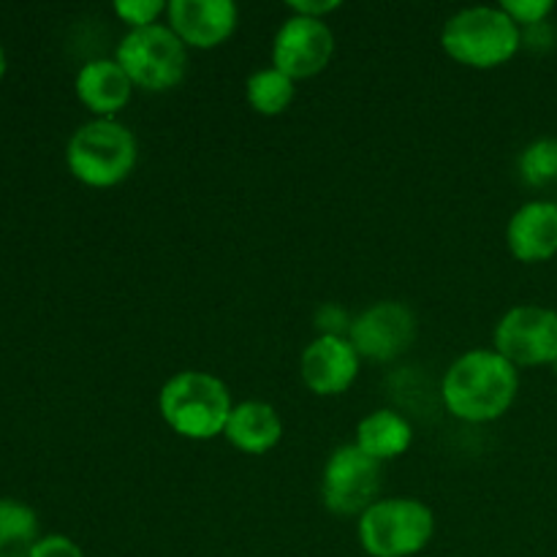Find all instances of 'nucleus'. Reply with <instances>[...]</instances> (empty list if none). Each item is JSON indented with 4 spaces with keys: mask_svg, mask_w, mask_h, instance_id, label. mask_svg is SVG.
Wrapping results in <instances>:
<instances>
[{
    "mask_svg": "<svg viewBox=\"0 0 557 557\" xmlns=\"http://www.w3.org/2000/svg\"><path fill=\"white\" fill-rule=\"evenodd\" d=\"M38 539L36 511L16 498H0V557H30Z\"/></svg>",
    "mask_w": 557,
    "mask_h": 557,
    "instance_id": "a211bd4d",
    "label": "nucleus"
},
{
    "mask_svg": "<svg viewBox=\"0 0 557 557\" xmlns=\"http://www.w3.org/2000/svg\"><path fill=\"white\" fill-rule=\"evenodd\" d=\"M553 370H555V375H557V362H555V364H553Z\"/></svg>",
    "mask_w": 557,
    "mask_h": 557,
    "instance_id": "a878e982",
    "label": "nucleus"
},
{
    "mask_svg": "<svg viewBox=\"0 0 557 557\" xmlns=\"http://www.w3.org/2000/svg\"><path fill=\"white\" fill-rule=\"evenodd\" d=\"M76 98L90 109L96 117H117L125 107H128L131 96H134V82L128 79L117 60L96 58L87 60L79 69L74 82Z\"/></svg>",
    "mask_w": 557,
    "mask_h": 557,
    "instance_id": "4468645a",
    "label": "nucleus"
},
{
    "mask_svg": "<svg viewBox=\"0 0 557 557\" xmlns=\"http://www.w3.org/2000/svg\"><path fill=\"white\" fill-rule=\"evenodd\" d=\"M245 98L248 107L261 117H277L288 112V107L297 98V82L277 69H259L245 82Z\"/></svg>",
    "mask_w": 557,
    "mask_h": 557,
    "instance_id": "f3484780",
    "label": "nucleus"
},
{
    "mask_svg": "<svg viewBox=\"0 0 557 557\" xmlns=\"http://www.w3.org/2000/svg\"><path fill=\"white\" fill-rule=\"evenodd\" d=\"M335 54V33L324 20L292 14L272 38V69L294 82L313 79Z\"/></svg>",
    "mask_w": 557,
    "mask_h": 557,
    "instance_id": "9d476101",
    "label": "nucleus"
},
{
    "mask_svg": "<svg viewBox=\"0 0 557 557\" xmlns=\"http://www.w3.org/2000/svg\"><path fill=\"white\" fill-rule=\"evenodd\" d=\"M188 52L177 33L166 25L139 27L128 30L117 44L114 60L128 74L134 87L147 92H169L183 85L188 74Z\"/></svg>",
    "mask_w": 557,
    "mask_h": 557,
    "instance_id": "423d86ee",
    "label": "nucleus"
},
{
    "mask_svg": "<svg viewBox=\"0 0 557 557\" xmlns=\"http://www.w3.org/2000/svg\"><path fill=\"white\" fill-rule=\"evenodd\" d=\"M239 11L232 0H172L166 25L188 49H215L234 36Z\"/></svg>",
    "mask_w": 557,
    "mask_h": 557,
    "instance_id": "f8f14e48",
    "label": "nucleus"
},
{
    "mask_svg": "<svg viewBox=\"0 0 557 557\" xmlns=\"http://www.w3.org/2000/svg\"><path fill=\"white\" fill-rule=\"evenodd\" d=\"M517 169H520L522 183L531 188H549L557 183V139L553 136H542L533 139L525 150L517 158Z\"/></svg>",
    "mask_w": 557,
    "mask_h": 557,
    "instance_id": "6ab92c4d",
    "label": "nucleus"
},
{
    "mask_svg": "<svg viewBox=\"0 0 557 557\" xmlns=\"http://www.w3.org/2000/svg\"><path fill=\"white\" fill-rule=\"evenodd\" d=\"M139 141L117 117H92L71 134L65 163L79 183L90 188H114L134 174Z\"/></svg>",
    "mask_w": 557,
    "mask_h": 557,
    "instance_id": "7ed1b4c3",
    "label": "nucleus"
},
{
    "mask_svg": "<svg viewBox=\"0 0 557 557\" xmlns=\"http://www.w3.org/2000/svg\"><path fill=\"white\" fill-rule=\"evenodd\" d=\"M30 557H85V553L74 539L63 536V533H49V536L38 539Z\"/></svg>",
    "mask_w": 557,
    "mask_h": 557,
    "instance_id": "5701e85b",
    "label": "nucleus"
},
{
    "mask_svg": "<svg viewBox=\"0 0 557 557\" xmlns=\"http://www.w3.org/2000/svg\"><path fill=\"white\" fill-rule=\"evenodd\" d=\"M419 332L417 313L406 302L384 299L370 305L368 310L351 321L348 341L359 351V357L370 362H392L403 357L413 346Z\"/></svg>",
    "mask_w": 557,
    "mask_h": 557,
    "instance_id": "1a4fd4ad",
    "label": "nucleus"
},
{
    "mask_svg": "<svg viewBox=\"0 0 557 557\" xmlns=\"http://www.w3.org/2000/svg\"><path fill=\"white\" fill-rule=\"evenodd\" d=\"M509 253L522 264H542L557 256V205L555 201H528L506 226Z\"/></svg>",
    "mask_w": 557,
    "mask_h": 557,
    "instance_id": "ddd939ff",
    "label": "nucleus"
},
{
    "mask_svg": "<svg viewBox=\"0 0 557 557\" xmlns=\"http://www.w3.org/2000/svg\"><path fill=\"white\" fill-rule=\"evenodd\" d=\"M362 357L348 337L319 335L305 346L299 357L302 384L319 397H337L357 381Z\"/></svg>",
    "mask_w": 557,
    "mask_h": 557,
    "instance_id": "9b49d317",
    "label": "nucleus"
},
{
    "mask_svg": "<svg viewBox=\"0 0 557 557\" xmlns=\"http://www.w3.org/2000/svg\"><path fill=\"white\" fill-rule=\"evenodd\" d=\"M500 9L515 20L520 30H531L547 22V16L555 11L553 0H504Z\"/></svg>",
    "mask_w": 557,
    "mask_h": 557,
    "instance_id": "412c9836",
    "label": "nucleus"
},
{
    "mask_svg": "<svg viewBox=\"0 0 557 557\" xmlns=\"http://www.w3.org/2000/svg\"><path fill=\"white\" fill-rule=\"evenodd\" d=\"M223 438L243 455L261 457L281 444L283 419L275 411V406L264 400L234 403Z\"/></svg>",
    "mask_w": 557,
    "mask_h": 557,
    "instance_id": "2eb2a0df",
    "label": "nucleus"
},
{
    "mask_svg": "<svg viewBox=\"0 0 557 557\" xmlns=\"http://www.w3.org/2000/svg\"><path fill=\"white\" fill-rule=\"evenodd\" d=\"M354 444L384 466V462L397 460L411 449L413 428L403 413L392 411V408H379L357 424Z\"/></svg>",
    "mask_w": 557,
    "mask_h": 557,
    "instance_id": "dca6fc26",
    "label": "nucleus"
},
{
    "mask_svg": "<svg viewBox=\"0 0 557 557\" xmlns=\"http://www.w3.org/2000/svg\"><path fill=\"white\" fill-rule=\"evenodd\" d=\"M381 462L357 444L337 446L321 473V500L337 517H362L379 500Z\"/></svg>",
    "mask_w": 557,
    "mask_h": 557,
    "instance_id": "0eeeda50",
    "label": "nucleus"
},
{
    "mask_svg": "<svg viewBox=\"0 0 557 557\" xmlns=\"http://www.w3.org/2000/svg\"><path fill=\"white\" fill-rule=\"evenodd\" d=\"M441 47L455 63L487 71L520 52L522 30L500 5H468L444 22Z\"/></svg>",
    "mask_w": 557,
    "mask_h": 557,
    "instance_id": "20e7f679",
    "label": "nucleus"
},
{
    "mask_svg": "<svg viewBox=\"0 0 557 557\" xmlns=\"http://www.w3.org/2000/svg\"><path fill=\"white\" fill-rule=\"evenodd\" d=\"M166 9L169 3H163V0H117L114 3V14L128 30L158 25L161 16H166Z\"/></svg>",
    "mask_w": 557,
    "mask_h": 557,
    "instance_id": "aec40b11",
    "label": "nucleus"
},
{
    "mask_svg": "<svg viewBox=\"0 0 557 557\" xmlns=\"http://www.w3.org/2000/svg\"><path fill=\"white\" fill-rule=\"evenodd\" d=\"M288 9L297 16H310V20L326 22V16L341 9V3L337 0H294V3H288Z\"/></svg>",
    "mask_w": 557,
    "mask_h": 557,
    "instance_id": "b1692460",
    "label": "nucleus"
},
{
    "mask_svg": "<svg viewBox=\"0 0 557 557\" xmlns=\"http://www.w3.org/2000/svg\"><path fill=\"white\" fill-rule=\"evenodd\" d=\"M5 74V52H3V44H0V79Z\"/></svg>",
    "mask_w": 557,
    "mask_h": 557,
    "instance_id": "393cba45",
    "label": "nucleus"
},
{
    "mask_svg": "<svg viewBox=\"0 0 557 557\" xmlns=\"http://www.w3.org/2000/svg\"><path fill=\"white\" fill-rule=\"evenodd\" d=\"M351 315L341 308V305H321L315 310V326H319V335H341L348 337L351 330Z\"/></svg>",
    "mask_w": 557,
    "mask_h": 557,
    "instance_id": "4be33fe9",
    "label": "nucleus"
},
{
    "mask_svg": "<svg viewBox=\"0 0 557 557\" xmlns=\"http://www.w3.org/2000/svg\"><path fill=\"white\" fill-rule=\"evenodd\" d=\"M493 348L520 368H553L557 362V310L544 305H515L500 315Z\"/></svg>",
    "mask_w": 557,
    "mask_h": 557,
    "instance_id": "6e6552de",
    "label": "nucleus"
},
{
    "mask_svg": "<svg viewBox=\"0 0 557 557\" xmlns=\"http://www.w3.org/2000/svg\"><path fill=\"white\" fill-rule=\"evenodd\" d=\"M357 536L370 557H413L435 536V515L419 498H379L357 522Z\"/></svg>",
    "mask_w": 557,
    "mask_h": 557,
    "instance_id": "39448f33",
    "label": "nucleus"
},
{
    "mask_svg": "<svg viewBox=\"0 0 557 557\" xmlns=\"http://www.w3.org/2000/svg\"><path fill=\"white\" fill-rule=\"evenodd\" d=\"M232 408L228 386L205 370H180L158 392L161 419L172 433L188 441H212L223 435Z\"/></svg>",
    "mask_w": 557,
    "mask_h": 557,
    "instance_id": "f03ea898",
    "label": "nucleus"
},
{
    "mask_svg": "<svg viewBox=\"0 0 557 557\" xmlns=\"http://www.w3.org/2000/svg\"><path fill=\"white\" fill-rule=\"evenodd\" d=\"M520 370L495 348H473L449 364L441 381L446 411L468 424L498 422L515 406Z\"/></svg>",
    "mask_w": 557,
    "mask_h": 557,
    "instance_id": "f257e3e1",
    "label": "nucleus"
}]
</instances>
